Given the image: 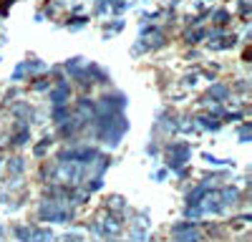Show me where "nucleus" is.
I'll return each instance as SVG.
<instances>
[{
	"mask_svg": "<svg viewBox=\"0 0 252 242\" xmlns=\"http://www.w3.org/2000/svg\"><path fill=\"white\" fill-rule=\"evenodd\" d=\"M68 207V202L66 199H46L43 202V205H40V219H43V222H68L71 217H73V210H66Z\"/></svg>",
	"mask_w": 252,
	"mask_h": 242,
	"instance_id": "nucleus-1",
	"label": "nucleus"
},
{
	"mask_svg": "<svg viewBox=\"0 0 252 242\" xmlns=\"http://www.w3.org/2000/svg\"><path fill=\"white\" fill-rule=\"evenodd\" d=\"M189 156H192V149L187 144H172L169 147V169H179L182 164H187Z\"/></svg>",
	"mask_w": 252,
	"mask_h": 242,
	"instance_id": "nucleus-2",
	"label": "nucleus"
},
{
	"mask_svg": "<svg viewBox=\"0 0 252 242\" xmlns=\"http://www.w3.org/2000/svg\"><path fill=\"white\" fill-rule=\"evenodd\" d=\"M212 51H224V48H232L235 46V35H224L222 28H215L209 33V43H207Z\"/></svg>",
	"mask_w": 252,
	"mask_h": 242,
	"instance_id": "nucleus-3",
	"label": "nucleus"
},
{
	"mask_svg": "<svg viewBox=\"0 0 252 242\" xmlns=\"http://www.w3.org/2000/svg\"><path fill=\"white\" fill-rule=\"evenodd\" d=\"M71 98V86L66 81H58L56 89H51V104H66Z\"/></svg>",
	"mask_w": 252,
	"mask_h": 242,
	"instance_id": "nucleus-4",
	"label": "nucleus"
},
{
	"mask_svg": "<svg viewBox=\"0 0 252 242\" xmlns=\"http://www.w3.org/2000/svg\"><path fill=\"white\" fill-rule=\"evenodd\" d=\"M197 121H199V124H202L207 131H217V129H220V119L212 116V114H204V116H199Z\"/></svg>",
	"mask_w": 252,
	"mask_h": 242,
	"instance_id": "nucleus-5",
	"label": "nucleus"
},
{
	"mask_svg": "<svg viewBox=\"0 0 252 242\" xmlns=\"http://www.w3.org/2000/svg\"><path fill=\"white\" fill-rule=\"evenodd\" d=\"M28 139H31V129H28V126H20V131L10 139V144H13V147H23Z\"/></svg>",
	"mask_w": 252,
	"mask_h": 242,
	"instance_id": "nucleus-6",
	"label": "nucleus"
},
{
	"mask_svg": "<svg viewBox=\"0 0 252 242\" xmlns=\"http://www.w3.org/2000/svg\"><path fill=\"white\" fill-rule=\"evenodd\" d=\"M83 68H86V66H83V58H71V60H66V71L76 78Z\"/></svg>",
	"mask_w": 252,
	"mask_h": 242,
	"instance_id": "nucleus-7",
	"label": "nucleus"
},
{
	"mask_svg": "<svg viewBox=\"0 0 252 242\" xmlns=\"http://www.w3.org/2000/svg\"><path fill=\"white\" fill-rule=\"evenodd\" d=\"M209 96H212V98H227V96H229V86H224V84H212V86H209Z\"/></svg>",
	"mask_w": 252,
	"mask_h": 242,
	"instance_id": "nucleus-8",
	"label": "nucleus"
},
{
	"mask_svg": "<svg viewBox=\"0 0 252 242\" xmlns=\"http://www.w3.org/2000/svg\"><path fill=\"white\" fill-rule=\"evenodd\" d=\"M212 20H215V28H224L229 23V13L227 10H217V13H212Z\"/></svg>",
	"mask_w": 252,
	"mask_h": 242,
	"instance_id": "nucleus-9",
	"label": "nucleus"
},
{
	"mask_svg": "<svg viewBox=\"0 0 252 242\" xmlns=\"http://www.w3.org/2000/svg\"><path fill=\"white\" fill-rule=\"evenodd\" d=\"M15 237H20V240H35V227H15Z\"/></svg>",
	"mask_w": 252,
	"mask_h": 242,
	"instance_id": "nucleus-10",
	"label": "nucleus"
},
{
	"mask_svg": "<svg viewBox=\"0 0 252 242\" xmlns=\"http://www.w3.org/2000/svg\"><path fill=\"white\" fill-rule=\"evenodd\" d=\"M204 161H207V164H212V167H224V164H232V161L217 159V156H212V154H204Z\"/></svg>",
	"mask_w": 252,
	"mask_h": 242,
	"instance_id": "nucleus-11",
	"label": "nucleus"
},
{
	"mask_svg": "<svg viewBox=\"0 0 252 242\" xmlns=\"http://www.w3.org/2000/svg\"><path fill=\"white\" fill-rule=\"evenodd\" d=\"M48 147H51V139H43V141H40V144L33 149V154H35V156H43V154L48 151Z\"/></svg>",
	"mask_w": 252,
	"mask_h": 242,
	"instance_id": "nucleus-12",
	"label": "nucleus"
},
{
	"mask_svg": "<svg viewBox=\"0 0 252 242\" xmlns=\"http://www.w3.org/2000/svg\"><path fill=\"white\" fill-rule=\"evenodd\" d=\"M8 172L20 174V172H23V161H20V159H10V161H8Z\"/></svg>",
	"mask_w": 252,
	"mask_h": 242,
	"instance_id": "nucleus-13",
	"label": "nucleus"
},
{
	"mask_svg": "<svg viewBox=\"0 0 252 242\" xmlns=\"http://www.w3.org/2000/svg\"><path fill=\"white\" fill-rule=\"evenodd\" d=\"M109 210H124V197H109Z\"/></svg>",
	"mask_w": 252,
	"mask_h": 242,
	"instance_id": "nucleus-14",
	"label": "nucleus"
},
{
	"mask_svg": "<svg viewBox=\"0 0 252 242\" xmlns=\"http://www.w3.org/2000/svg\"><path fill=\"white\" fill-rule=\"evenodd\" d=\"M204 35H207V30L199 28V30H194V33H187V40H189V43H197V40H202Z\"/></svg>",
	"mask_w": 252,
	"mask_h": 242,
	"instance_id": "nucleus-15",
	"label": "nucleus"
},
{
	"mask_svg": "<svg viewBox=\"0 0 252 242\" xmlns=\"http://www.w3.org/2000/svg\"><path fill=\"white\" fill-rule=\"evenodd\" d=\"M83 23H86V18H71L68 20V28L71 30H78V28H83Z\"/></svg>",
	"mask_w": 252,
	"mask_h": 242,
	"instance_id": "nucleus-16",
	"label": "nucleus"
},
{
	"mask_svg": "<svg viewBox=\"0 0 252 242\" xmlns=\"http://www.w3.org/2000/svg\"><path fill=\"white\" fill-rule=\"evenodd\" d=\"M121 28H124V20H114V26H111V23L106 26V35H109V33H119Z\"/></svg>",
	"mask_w": 252,
	"mask_h": 242,
	"instance_id": "nucleus-17",
	"label": "nucleus"
},
{
	"mask_svg": "<svg viewBox=\"0 0 252 242\" xmlns=\"http://www.w3.org/2000/svg\"><path fill=\"white\" fill-rule=\"evenodd\" d=\"M33 89H35V91H46V89H48V78H35Z\"/></svg>",
	"mask_w": 252,
	"mask_h": 242,
	"instance_id": "nucleus-18",
	"label": "nucleus"
},
{
	"mask_svg": "<svg viewBox=\"0 0 252 242\" xmlns=\"http://www.w3.org/2000/svg\"><path fill=\"white\" fill-rule=\"evenodd\" d=\"M26 76V63H20L15 71H13V81H20V78H23Z\"/></svg>",
	"mask_w": 252,
	"mask_h": 242,
	"instance_id": "nucleus-19",
	"label": "nucleus"
},
{
	"mask_svg": "<svg viewBox=\"0 0 252 242\" xmlns=\"http://www.w3.org/2000/svg\"><path fill=\"white\" fill-rule=\"evenodd\" d=\"M240 141H250V124H245L240 129Z\"/></svg>",
	"mask_w": 252,
	"mask_h": 242,
	"instance_id": "nucleus-20",
	"label": "nucleus"
},
{
	"mask_svg": "<svg viewBox=\"0 0 252 242\" xmlns=\"http://www.w3.org/2000/svg\"><path fill=\"white\" fill-rule=\"evenodd\" d=\"M240 13L247 18L250 15V0H240Z\"/></svg>",
	"mask_w": 252,
	"mask_h": 242,
	"instance_id": "nucleus-21",
	"label": "nucleus"
},
{
	"mask_svg": "<svg viewBox=\"0 0 252 242\" xmlns=\"http://www.w3.org/2000/svg\"><path fill=\"white\" fill-rule=\"evenodd\" d=\"M63 240H81V235H76V232H68V235H63Z\"/></svg>",
	"mask_w": 252,
	"mask_h": 242,
	"instance_id": "nucleus-22",
	"label": "nucleus"
},
{
	"mask_svg": "<svg viewBox=\"0 0 252 242\" xmlns=\"http://www.w3.org/2000/svg\"><path fill=\"white\" fill-rule=\"evenodd\" d=\"M0 237H3V227H0Z\"/></svg>",
	"mask_w": 252,
	"mask_h": 242,
	"instance_id": "nucleus-23",
	"label": "nucleus"
},
{
	"mask_svg": "<svg viewBox=\"0 0 252 242\" xmlns=\"http://www.w3.org/2000/svg\"><path fill=\"white\" fill-rule=\"evenodd\" d=\"M98 3H101V0H98ZM109 3H111V0H109Z\"/></svg>",
	"mask_w": 252,
	"mask_h": 242,
	"instance_id": "nucleus-24",
	"label": "nucleus"
}]
</instances>
